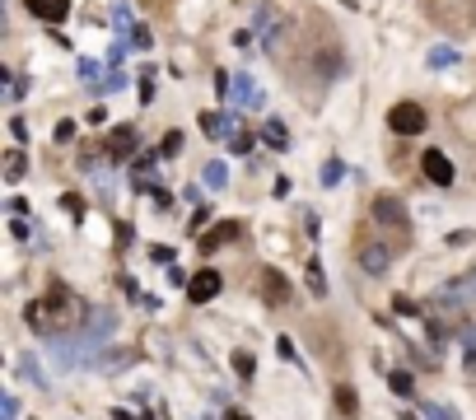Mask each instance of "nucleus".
Wrapping results in <instances>:
<instances>
[{
  "mask_svg": "<svg viewBox=\"0 0 476 420\" xmlns=\"http://www.w3.org/2000/svg\"><path fill=\"white\" fill-rule=\"evenodd\" d=\"M84 318H89V309L79 304L75 294H70L66 285H61V280H56L47 294H38L28 309H23V322H28L38 336H52V341H61V336L79 332V327H84Z\"/></svg>",
  "mask_w": 476,
  "mask_h": 420,
  "instance_id": "obj_1",
  "label": "nucleus"
},
{
  "mask_svg": "<svg viewBox=\"0 0 476 420\" xmlns=\"http://www.w3.org/2000/svg\"><path fill=\"white\" fill-rule=\"evenodd\" d=\"M285 33H289V19L280 14V5H257L253 10V38L266 47V52H276L285 47Z\"/></svg>",
  "mask_w": 476,
  "mask_h": 420,
  "instance_id": "obj_2",
  "label": "nucleus"
},
{
  "mask_svg": "<svg viewBox=\"0 0 476 420\" xmlns=\"http://www.w3.org/2000/svg\"><path fill=\"white\" fill-rule=\"evenodd\" d=\"M257 294H262L271 309H285L289 304V280L280 276L276 266H262V271H257Z\"/></svg>",
  "mask_w": 476,
  "mask_h": 420,
  "instance_id": "obj_3",
  "label": "nucleus"
},
{
  "mask_svg": "<svg viewBox=\"0 0 476 420\" xmlns=\"http://www.w3.org/2000/svg\"><path fill=\"white\" fill-rule=\"evenodd\" d=\"M220 289H224V276L215 271V266H201V271H192V280H187V299L192 304H211Z\"/></svg>",
  "mask_w": 476,
  "mask_h": 420,
  "instance_id": "obj_4",
  "label": "nucleus"
},
{
  "mask_svg": "<svg viewBox=\"0 0 476 420\" xmlns=\"http://www.w3.org/2000/svg\"><path fill=\"white\" fill-rule=\"evenodd\" d=\"M388 126L397 136H421L425 131V108L421 103H397V108L388 112Z\"/></svg>",
  "mask_w": 476,
  "mask_h": 420,
  "instance_id": "obj_5",
  "label": "nucleus"
},
{
  "mask_svg": "<svg viewBox=\"0 0 476 420\" xmlns=\"http://www.w3.org/2000/svg\"><path fill=\"white\" fill-rule=\"evenodd\" d=\"M374 220L388 224V229H397V233H411V215H406V206H402L397 197H374Z\"/></svg>",
  "mask_w": 476,
  "mask_h": 420,
  "instance_id": "obj_6",
  "label": "nucleus"
},
{
  "mask_svg": "<svg viewBox=\"0 0 476 420\" xmlns=\"http://www.w3.org/2000/svg\"><path fill=\"white\" fill-rule=\"evenodd\" d=\"M421 168H425V177H430L434 187H453V177H458L453 159L443 155V150H425V155H421Z\"/></svg>",
  "mask_w": 476,
  "mask_h": 420,
  "instance_id": "obj_7",
  "label": "nucleus"
},
{
  "mask_svg": "<svg viewBox=\"0 0 476 420\" xmlns=\"http://www.w3.org/2000/svg\"><path fill=\"white\" fill-rule=\"evenodd\" d=\"M392 253H397V248H388V243H360V248H355L360 271H369V276H383V271L392 266Z\"/></svg>",
  "mask_w": 476,
  "mask_h": 420,
  "instance_id": "obj_8",
  "label": "nucleus"
},
{
  "mask_svg": "<svg viewBox=\"0 0 476 420\" xmlns=\"http://www.w3.org/2000/svg\"><path fill=\"white\" fill-rule=\"evenodd\" d=\"M135 145H140L135 126H117V131L108 136V164H122V159H131V155H135Z\"/></svg>",
  "mask_w": 476,
  "mask_h": 420,
  "instance_id": "obj_9",
  "label": "nucleus"
},
{
  "mask_svg": "<svg viewBox=\"0 0 476 420\" xmlns=\"http://www.w3.org/2000/svg\"><path fill=\"white\" fill-rule=\"evenodd\" d=\"M238 117H233V112H201V131L211 136V140H233V136H238Z\"/></svg>",
  "mask_w": 476,
  "mask_h": 420,
  "instance_id": "obj_10",
  "label": "nucleus"
},
{
  "mask_svg": "<svg viewBox=\"0 0 476 420\" xmlns=\"http://www.w3.org/2000/svg\"><path fill=\"white\" fill-rule=\"evenodd\" d=\"M229 103H238V108H253V112H262L266 94H262V89H257L248 75H233V94H229Z\"/></svg>",
  "mask_w": 476,
  "mask_h": 420,
  "instance_id": "obj_11",
  "label": "nucleus"
},
{
  "mask_svg": "<svg viewBox=\"0 0 476 420\" xmlns=\"http://www.w3.org/2000/svg\"><path fill=\"white\" fill-rule=\"evenodd\" d=\"M23 5H28V14H33V19L52 23V28L70 14V0H23Z\"/></svg>",
  "mask_w": 476,
  "mask_h": 420,
  "instance_id": "obj_12",
  "label": "nucleus"
},
{
  "mask_svg": "<svg viewBox=\"0 0 476 420\" xmlns=\"http://www.w3.org/2000/svg\"><path fill=\"white\" fill-rule=\"evenodd\" d=\"M238 233H243V224H238V220H220L206 238H197V248H201V253H215L220 243H229V238H238Z\"/></svg>",
  "mask_w": 476,
  "mask_h": 420,
  "instance_id": "obj_13",
  "label": "nucleus"
},
{
  "mask_svg": "<svg viewBox=\"0 0 476 420\" xmlns=\"http://www.w3.org/2000/svg\"><path fill=\"white\" fill-rule=\"evenodd\" d=\"M262 145H271V150H285V145H289V131H285L280 117H266V122H262Z\"/></svg>",
  "mask_w": 476,
  "mask_h": 420,
  "instance_id": "obj_14",
  "label": "nucleus"
},
{
  "mask_svg": "<svg viewBox=\"0 0 476 420\" xmlns=\"http://www.w3.org/2000/svg\"><path fill=\"white\" fill-rule=\"evenodd\" d=\"M112 28H117V38H126V43H131V33H135L131 5H112Z\"/></svg>",
  "mask_w": 476,
  "mask_h": 420,
  "instance_id": "obj_15",
  "label": "nucleus"
},
{
  "mask_svg": "<svg viewBox=\"0 0 476 420\" xmlns=\"http://www.w3.org/2000/svg\"><path fill=\"white\" fill-rule=\"evenodd\" d=\"M463 360H467V374L476 378V322L463 327Z\"/></svg>",
  "mask_w": 476,
  "mask_h": 420,
  "instance_id": "obj_16",
  "label": "nucleus"
},
{
  "mask_svg": "<svg viewBox=\"0 0 476 420\" xmlns=\"http://www.w3.org/2000/svg\"><path fill=\"white\" fill-rule=\"evenodd\" d=\"M304 280H309L313 294H327V276H322V262H318V257H309V266H304Z\"/></svg>",
  "mask_w": 476,
  "mask_h": 420,
  "instance_id": "obj_17",
  "label": "nucleus"
},
{
  "mask_svg": "<svg viewBox=\"0 0 476 420\" xmlns=\"http://www.w3.org/2000/svg\"><path fill=\"white\" fill-rule=\"evenodd\" d=\"M388 387L397 392V397H411V392H416V378H411V369H392V374H388Z\"/></svg>",
  "mask_w": 476,
  "mask_h": 420,
  "instance_id": "obj_18",
  "label": "nucleus"
},
{
  "mask_svg": "<svg viewBox=\"0 0 476 420\" xmlns=\"http://www.w3.org/2000/svg\"><path fill=\"white\" fill-rule=\"evenodd\" d=\"M23 173H28V164H23V150H10V155H5V182H19Z\"/></svg>",
  "mask_w": 476,
  "mask_h": 420,
  "instance_id": "obj_19",
  "label": "nucleus"
},
{
  "mask_svg": "<svg viewBox=\"0 0 476 420\" xmlns=\"http://www.w3.org/2000/svg\"><path fill=\"white\" fill-rule=\"evenodd\" d=\"M19 369H23V378H28L33 387H47V374H43V365H38L33 355H23V360H19Z\"/></svg>",
  "mask_w": 476,
  "mask_h": 420,
  "instance_id": "obj_20",
  "label": "nucleus"
},
{
  "mask_svg": "<svg viewBox=\"0 0 476 420\" xmlns=\"http://www.w3.org/2000/svg\"><path fill=\"white\" fill-rule=\"evenodd\" d=\"M336 407H341L345 420H355V387L350 383H336Z\"/></svg>",
  "mask_w": 476,
  "mask_h": 420,
  "instance_id": "obj_21",
  "label": "nucleus"
},
{
  "mask_svg": "<svg viewBox=\"0 0 476 420\" xmlns=\"http://www.w3.org/2000/svg\"><path fill=\"white\" fill-rule=\"evenodd\" d=\"M421 416H425V420H458V411H453V407H443V402H425Z\"/></svg>",
  "mask_w": 476,
  "mask_h": 420,
  "instance_id": "obj_22",
  "label": "nucleus"
},
{
  "mask_svg": "<svg viewBox=\"0 0 476 420\" xmlns=\"http://www.w3.org/2000/svg\"><path fill=\"white\" fill-rule=\"evenodd\" d=\"M341 177H345V164H341V159H327V164H322V187H336Z\"/></svg>",
  "mask_w": 476,
  "mask_h": 420,
  "instance_id": "obj_23",
  "label": "nucleus"
},
{
  "mask_svg": "<svg viewBox=\"0 0 476 420\" xmlns=\"http://www.w3.org/2000/svg\"><path fill=\"white\" fill-rule=\"evenodd\" d=\"M430 66H434V70L458 66V47H434V52H430Z\"/></svg>",
  "mask_w": 476,
  "mask_h": 420,
  "instance_id": "obj_24",
  "label": "nucleus"
},
{
  "mask_svg": "<svg viewBox=\"0 0 476 420\" xmlns=\"http://www.w3.org/2000/svg\"><path fill=\"white\" fill-rule=\"evenodd\" d=\"M126 52H131V43L126 38H117V43L108 47V70H122V61H126Z\"/></svg>",
  "mask_w": 476,
  "mask_h": 420,
  "instance_id": "obj_25",
  "label": "nucleus"
},
{
  "mask_svg": "<svg viewBox=\"0 0 476 420\" xmlns=\"http://www.w3.org/2000/svg\"><path fill=\"white\" fill-rule=\"evenodd\" d=\"M117 89H126V70H108V75H103V84L94 89V94H117Z\"/></svg>",
  "mask_w": 476,
  "mask_h": 420,
  "instance_id": "obj_26",
  "label": "nucleus"
},
{
  "mask_svg": "<svg viewBox=\"0 0 476 420\" xmlns=\"http://www.w3.org/2000/svg\"><path fill=\"white\" fill-rule=\"evenodd\" d=\"M224 182H229V168H224L220 159H215V164H206V187H224Z\"/></svg>",
  "mask_w": 476,
  "mask_h": 420,
  "instance_id": "obj_27",
  "label": "nucleus"
},
{
  "mask_svg": "<svg viewBox=\"0 0 476 420\" xmlns=\"http://www.w3.org/2000/svg\"><path fill=\"white\" fill-rule=\"evenodd\" d=\"M392 313H397V318H416V313H425V309H421V304H416V299L397 294V299H392Z\"/></svg>",
  "mask_w": 476,
  "mask_h": 420,
  "instance_id": "obj_28",
  "label": "nucleus"
},
{
  "mask_svg": "<svg viewBox=\"0 0 476 420\" xmlns=\"http://www.w3.org/2000/svg\"><path fill=\"white\" fill-rule=\"evenodd\" d=\"M233 369H238V378H243V383H253V355H248V350H233Z\"/></svg>",
  "mask_w": 476,
  "mask_h": 420,
  "instance_id": "obj_29",
  "label": "nucleus"
},
{
  "mask_svg": "<svg viewBox=\"0 0 476 420\" xmlns=\"http://www.w3.org/2000/svg\"><path fill=\"white\" fill-rule=\"evenodd\" d=\"M155 47V33L145 28V23H135V33H131V52H150Z\"/></svg>",
  "mask_w": 476,
  "mask_h": 420,
  "instance_id": "obj_30",
  "label": "nucleus"
},
{
  "mask_svg": "<svg viewBox=\"0 0 476 420\" xmlns=\"http://www.w3.org/2000/svg\"><path fill=\"white\" fill-rule=\"evenodd\" d=\"M135 84H140V103H150V99H155V66H145Z\"/></svg>",
  "mask_w": 476,
  "mask_h": 420,
  "instance_id": "obj_31",
  "label": "nucleus"
},
{
  "mask_svg": "<svg viewBox=\"0 0 476 420\" xmlns=\"http://www.w3.org/2000/svg\"><path fill=\"white\" fill-rule=\"evenodd\" d=\"M79 79H84L89 89H99L103 79H99V66H94V61H79Z\"/></svg>",
  "mask_w": 476,
  "mask_h": 420,
  "instance_id": "obj_32",
  "label": "nucleus"
},
{
  "mask_svg": "<svg viewBox=\"0 0 476 420\" xmlns=\"http://www.w3.org/2000/svg\"><path fill=\"white\" fill-rule=\"evenodd\" d=\"M52 140H56V145H70V140H75V122H61V126L52 131Z\"/></svg>",
  "mask_w": 476,
  "mask_h": 420,
  "instance_id": "obj_33",
  "label": "nucleus"
},
{
  "mask_svg": "<svg viewBox=\"0 0 476 420\" xmlns=\"http://www.w3.org/2000/svg\"><path fill=\"white\" fill-rule=\"evenodd\" d=\"M229 150H233V155H248V150H253V136H248V131H238V136L229 140Z\"/></svg>",
  "mask_w": 476,
  "mask_h": 420,
  "instance_id": "obj_34",
  "label": "nucleus"
},
{
  "mask_svg": "<svg viewBox=\"0 0 476 420\" xmlns=\"http://www.w3.org/2000/svg\"><path fill=\"white\" fill-rule=\"evenodd\" d=\"M61 206H66L70 215H75V220H79V215H84V201H79L75 192H66V197H61Z\"/></svg>",
  "mask_w": 476,
  "mask_h": 420,
  "instance_id": "obj_35",
  "label": "nucleus"
},
{
  "mask_svg": "<svg viewBox=\"0 0 476 420\" xmlns=\"http://www.w3.org/2000/svg\"><path fill=\"white\" fill-rule=\"evenodd\" d=\"M5 94H10V99H14V103H19V99H23V94H28V79H23V75H19V79H10V89H5Z\"/></svg>",
  "mask_w": 476,
  "mask_h": 420,
  "instance_id": "obj_36",
  "label": "nucleus"
},
{
  "mask_svg": "<svg viewBox=\"0 0 476 420\" xmlns=\"http://www.w3.org/2000/svg\"><path fill=\"white\" fill-rule=\"evenodd\" d=\"M280 360H299V350H294V341H289V336H280Z\"/></svg>",
  "mask_w": 476,
  "mask_h": 420,
  "instance_id": "obj_37",
  "label": "nucleus"
},
{
  "mask_svg": "<svg viewBox=\"0 0 476 420\" xmlns=\"http://www.w3.org/2000/svg\"><path fill=\"white\" fill-rule=\"evenodd\" d=\"M0 411H5V420L19 416V402H14V392H5V402H0Z\"/></svg>",
  "mask_w": 476,
  "mask_h": 420,
  "instance_id": "obj_38",
  "label": "nucleus"
},
{
  "mask_svg": "<svg viewBox=\"0 0 476 420\" xmlns=\"http://www.w3.org/2000/svg\"><path fill=\"white\" fill-rule=\"evenodd\" d=\"M177 150H182V136L168 131V136H164V155H177Z\"/></svg>",
  "mask_w": 476,
  "mask_h": 420,
  "instance_id": "obj_39",
  "label": "nucleus"
},
{
  "mask_svg": "<svg viewBox=\"0 0 476 420\" xmlns=\"http://www.w3.org/2000/svg\"><path fill=\"white\" fill-rule=\"evenodd\" d=\"M150 197H155V206H159V210H168V192L159 187V182H150Z\"/></svg>",
  "mask_w": 476,
  "mask_h": 420,
  "instance_id": "obj_40",
  "label": "nucleus"
},
{
  "mask_svg": "<svg viewBox=\"0 0 476 420\" xmlns=\"http://www.w3.org/2000/svg\"><path fill=\"white\" fill-rule=\"evenodd\" d=\"M233 47H243V52H253V28H243V33H233Z\"/></svg>",
  "mask_w": 476,
  "mask_h": 420,
  "instance_id": "obj_41",
  "label": "nucleus"
},
{
  "mask_svg": "<svg viewBox=\"0 0 476 420\" xmlns=\"http://www.w3.org/2000/svg\"><path fill=\"white\" fill-rule=\"evenodd\" d=\"M10 131H14V140H19V145L28 140V126H23V117H14V122H10Z\"/></svg>",
  "mask_w": 476,
  "mask_h": 420,
  "instance_id": "obj_42",
  "label": "nucleus"
},
{
  "mask_svg": "<svg viewBox=\"0 0 476 420\" xmlns=\"http://www.w3.org/2000/svg\"><path fill=\"white\" fill-rule=\"evenodd\" d=\"M168 280H173V285H187L192 276H187V271H182V266H168Z\"/></svg>",
  "mask_w": 476,
  "mask_h": 420,
  "instance_id": "obj_43",
  "label": "nucleus"
},
{
  "mask_svg": "<svg viewBox=\"0 0 476 420\" xmlns=\"http://www.w3.org/2000/svg\"><path fill=\"white\" fill-rule=\"evenodd\" d=\"M10 233H14V238H28V224H23L19 215H14V220H10Z\"/></svg>",
  "mask_w": 476,
  "mask_h": 420,
  "instance_id": "obj_44",
  "label": "nucleus"
},
{
  "mask_svg": "<svg viewBox=\"0 0 476 420\" xmlns=\"http://www.w3.org/2000/svg\"><path fill=\"white\" fill-rule=\"evenodd\" d=\"M224 420H253V416H243V411H229V416H224Z\"/></svg>",
  "mask_w": 476,
  "mask_h": 420,
  "instance_id": "obj_45",
  "label": "nucleus"
}]
</instances>
